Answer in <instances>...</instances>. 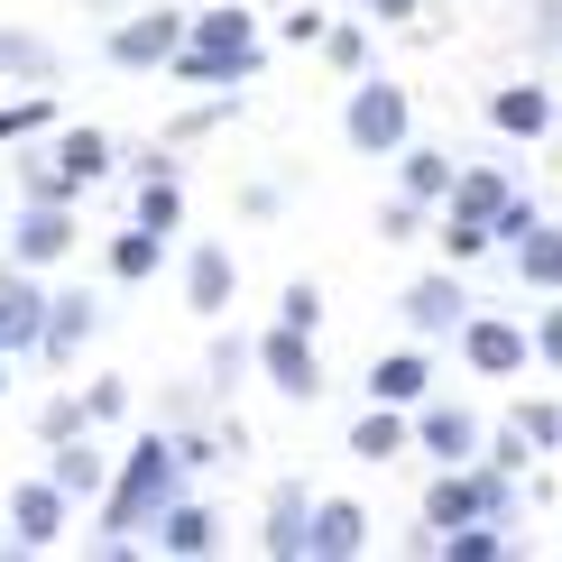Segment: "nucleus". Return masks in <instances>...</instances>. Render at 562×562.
<instances>
[{
	"label": "nucleus",
	"instance_id": "31",
	"mask_svg": "<svg viewBox=\"0 0 562 562\" xmlns=\"http://www.w3.org/2000/svg\"><path fill=\"white\" fill-rule=\"evenodd\" d=\"M314 46H323V65H333V75H369V29H360V19H341V29H323Z\"/></svg>",
	"mask_w": 562,
	"mask_h": 562
},
{
	"label": "nucleus",
	"instance_id": "8",
	"mask_svg": "<svg viewBox=\"0 0 562 562\" xmlns=\"http://www.w3.org/2000/svg\"><path fill=\"white\" fill-rule=\"evenodd\" d=\"M461 360H471L480 369V379H517V369L535 360V333H526V323H507V314H480V304H471V323H461Z\"/></svg>",
	"mask_w": 562,
	"mask_h": 562
},
{
	"label": "nucleus",
	"instance_id": "43",
	"mask_svg": "<svg viewBox=\"0 0 562 562\" xmlns=\"http://www.w3.org/2000/svg\"><path fill=\"white\" fill-rule=\"evenodd\" d=\"M0 379H10V350H0Z\"/></svg>",
	"mask_w": 562,
	"mask_h": 562
},
{
	"label": "nucleus",
	"instance_id": "28",
	"mask_svg": "<svg viewBox=\"0 0 562 562\" xmlns=\"http://www.w3.org/2000/svg\"><path fill=\"white\" fill-rule=\"evenodd\" d=\"M138 222L148 231H184V184H176V167H148V184H138Z\"/></svg>",
	"mask_w": 562,
	"mask_h": 562
},
{
	"label": "nucleus",
	"instance_id": "38",
	"mask_svg": "<svg viewBox=\"0 0 562 562\" xmlns=\"http://www.w3.org/2000/svg\"><path fill=\"white\" fill-rule=\"evenodd\" d=\"M535 19V56H562V0H526Z\"/></svg>",
	"mask_w": 562,
	"mask_h": 562
},
{
	"label": "nucleus",
	"instance_id": "41",
	"mask_svg": "<svg viewBox=\"0 0 562 562\" xmlns=\"http://www.w3.org/2000/svg\"><path fill=\"white\" fill-rule=\"evenodd\" d=\"M240 369H249V341H213V379L231 387V379H240Z\"/></svg>",
	"mask_w": 562,
	"mask_h": 562
},
{
	"label": "nucleus",
	"instance_id": "42",
	"mask_svg": "<svg viewBox=\"0 0 562 562\" xmlns=\"http://www.w3.org/2000/svg\"><path fill=\"white\" fill-rule=\"evenodd\" d=\"M360 10H369V19H387V29H396V19H425V0H360Z\"/></svg>",
	"mask_w": 562,
	"mask_h": 562
},
{
	"label": "nucleus",
	"instance_id": "6",
	"mask_svg": "<svg viewBox=\"0 0 562 562\" xmlns=\"http://www.w3.org/2000/svg\"><path fill=\"white\" fill-rule=\"evenodd\" d=\"M396 314H406L415 341H452L461 323H471V286H461V268H434V277H415V286L396 295Z\"/></svg>",
	"mask_w": 562,
	"mask_h": 562
},
{
	"label": "nucleus",
	"instance_id": "19",
	"mask_svg": "<svg viewBox=\"0 0 562 562\" xmlns=\"http://www.w3.org/2000/svg\"><path fill=\"white\" fill-rule=\"evenodd\" d=\"M46 480L83 507V498H102V488H111V461L92 452V434H65V442H46Z\"/></svg>",
	"mask_w": 562,
	"mask_h": 562
},
{
	"label": "nucleus",
	"instance_id": "1",
	"mask_svg": "<svg viewBox=\"0 0 562 562\" xmlns=\"http://www.w3.org/2000/svg\"><path fill=\"white\" fill-rule=\"evenodd\" d=\"M268 65V46H259V10H184V46L167 56V75H184V83H213V92H231V83H249Z\"/></svg>",
	"mask_w": 562,
	"mask_h": 562
},
{
	"label": "nucleus",
	"instance_id": "9",
	"mask_svg": "<svg viewBox=\"0 0 562 562\" xmlns=\"http://www.w3.org/2000/svg\"><path fill=\"white\" fill-rule=\"evenodd\" d=\"M176 46H184V10H138V19H121V29L102 37V56L121 65V75H157Z\"/></svg>",
	"mask_w": 562,
	"mask_h": 562
},
{
	"label": "nucleus",
	"instance_id": "15",
	"mask_svg": "<svg viewBox=\"0 0 562 562\" xmlns=\"http://www.w3.org/2000/svg\"><path fill=\"white\" fill-rule=\"evenodd\" d=\"M488 130H498V138H553L562 130V102L535 75L526 83H498V92H488Z\"/></svg>",
	"mask_w": 562,
	"mask_h": 562
},
{
	"label": "nucleus",
	"instance_id": "24",
	"mask_svg": "<svg viewBox=\"0 0 562 562\" xmlns=\"http://www.w3.org/2000/svg\"><path fill=\"white\" fill-rule=\"evenodd\" d=\"M452 157H442V148H415V138H406V148H396V194H415V203H434V213H442V194H452Z\"/></svg>",
	"mask_w": 562,
	"mask_h": 562
},
{
	"label": "nucleus",
	"instance_id": "3",
	"mask_svg": "<svg viewBox=\"0 0 562 562\" xmlns=\"http://www.w3.org/2000/svg\"><path fill=\"white\" fill-rule=\"evenodd\" d=\"M102 176H111V138H102V130H56L29 167H19V184L46 194V203H75V194H92Z\"/></svg>",
	"mask_w": 562,
	"mask_h": 562
},
{
	"label": "nucleus",
	"instance_id": "23",
	"mask_svg": "<svg viewBox=\"0 0 562 562\" xmlns=\"http://www.w3.org/2000/svg\"><path fill=\"white\" fill-rule=\"evenodd\" d=\"M507 249H517V286L562 295V222H535L526 240H507Z\"/></svg>",
	"mask_w": 562,
	"mask_h": 562
},
{
	"label": "nucleus",
	"instance_id": "22",
	"mask_svg": "<svg viewBox=\"0 0 562 562\" xmlns=\"http://www.w3.org/2000/svg\"><path fill=\"white\" fill-rule=\"evenodd\" d=\"M526 535L517 526H498V517H471V526H442L425 553H442V562H498V553H517Z\"/></svg>",
	"mask_w": 562,
	"mask_h": 562
},
{
	"label": "nucleus",
	"instance_id": "37",
	"mask_svg": "<svg viewBox=\"0 0 562 562\" xmlns=\"http://www.w3.org/2000/svg\"><path fill=\"white\" fill-rule=\"evenodd\" d=\"M83 415H92V425H121V415H130V379H92Z\"/></svg>",
	"mask_w": 562,
	"mask_h": 562
},
{
	"label": "nucleus",
	"instance_id": "29",
	"mask_svg": "<svg viewBox=\"0 0 562 562\" xmlns=\"http://www.w3.org/2000/svg\"><path fill=\"white\" fill-rule=\"evenodd\" d=\"M0 75H19V83H56V46L29 37V29H0Z\"/></svg>",
	"mask_w": 562,
	"mask_h": 562
},
{
	"label": "nucleus",
	"instance_id": "25",
	"mask_svg": "<svg viewBox=\"0 0 562 562\" xmlns=\"http://www.w3.org/2000/svg\"><path fill=\"white\" fill-rule=\"evenodd\" d=\"M434 249H442V268H480L488 249H498V231H488L480 213H452V203H442V222H434Z\"/></svg>",
	"mask_w": 562,
	"mask_h": 562
},
{
	"label": "nucleus",
	"instance_id": "11",
	"mask_svg": "<svg viewBox=\"0 0 562 562\" xmlns=\"http://www.w3.org/2000/svg\"><path fill=\"white\" fill-rule=\"evenodd\" d=\"M37 333H46V286H37V268H0V350L10 360H37Z\"/></svg>",
	"mask_w": 562,
	"mask_h": 562
},
{
	"label": "nucleus",
	"instance_id": "5",
	"mask_svg": "<svg viewBox=\"0 0 562 562\" xmlns=\"http://www.w3.org/2000/svg\"><path fill=\"white\" fill-rule=\"evenodd\" d=\"M249 369H259L277 396H295V406H314V396H323V350H314L304 323H268V333L249 341Z\"/></svg>",
	"mask_w": 562,
	"mask_h": 562
},
{
	"label": "nucleus",
	"instance_id": "21",
	"mask_svg": "<svg viewBox=\"0 0 562 562\" xmlns=\"http://www.w3.org/2000/svg\"><path fill=\"white\" fill-rule=\"evenodd\" d=\"M369 396H379V406H425V396H434V360H425V350H387V360H369Z\"/></svg>",
	"mask_w": 562,
	"mask_h": 562
},
{
	"label": "nucleus",
	"instance_id": "32",
	"mask_svg": "<svg viewBox=\"0 0 562 562\" xmlns=\"http://www.w3.org/2000/svg\"><path fill=\"white\" fill-rule=\"evenodd\" d=\"M425 222H434V203H415V194L379 203V240H425Z\"/></svg>",
	"mask_w": 562,
	"mask_h": 562
},
{
	"label": "nucleus",
	"instance_id": "40",
	"mask_svg": "<svg viewBox=\"0 0 562 562\" xmlns=\"http://www.w3.org/2000/svg\"><path fill=\"white\" fill-rule=\"evenodd\" d=\"M535 222H544V213H535V203H526V194H507V213H498V222H488V231H498V240H526V231H535Z\"/></svg>",
	"mask_w": 562,
	"mask_h": 562
},
{
	"label": "nucleus",
	"instance_id": "30",
	"mask_svg": "<svg viewBox=\"0 0 562 562\" xmlns=\"http://www.w3.org/2000/svg\"><path fill=\"white\" fill-rule=\"evenodd\" d=\"M46 130H56V92H19V102H0V148L46 138Z\"/></svg>",
	"mask_w": 562,
	"mask_h": 562
},
{
	"label": "nucleus",
	"instance_id": "36",
	"mask_svg": "<svg viewBox=\"0 0 562 562\" xmlns=\"http://www.w3.org/2000/svg\"><path fill=\"white\" fill-rule=\"evenodd\" d=\"M277 323H304V333L323 323V286H314V277H295V286L277 295Z\"/></svg>",
	"mask_w": 562,
	"mask_h": 562
},
{
	"label": "nucleus",
	"instance_id": "34",
	"mask_svg": "<svg viewBox=\"0 0 562 562\" xmlns=\"http://www.w3.org/2000/svg\"><path fill=\"white\" fill-rule=\"evenodd\" d=\"M517 425H526V442H535V452H562V406H553V396H526V406H517Z\"/></svg>",
	"mask_w": 562,
	"mask_h": 562
},
{
	"label": "nucleus",
	"instance_id": "26",
	"mask_svg": "<svg viewBox=\"0 0 562 562\" xmlns=\"http://www.w3.org/2000/svg\"><path fill=\"white\" fill-rule=\"evenodd\" d=\"M157 268H167V231H148V222H130L121 240H111V277H121V286H148Z\"/></svg>",
	"mask_w": 562,
	"mask_h": 562
},
{
	"label": "nucleus",
	"instance_id": "14",
	"mask_svg": "<svg viewBox=\"0 0 562 562\" xmlns=\"http://www.w3.org/2000/svg\"><path fill=\"white\" fill-rule=\"evenodd\" d=\"M231 295H240V259H231L222 240H194V249H184V304H194L203 323H222Z\"/></svg>",
	"mask_w": 562,
	"mask_h": 562
},
{
	"label": "nucleus",
	"instance_id": "4",
	"mask_svg": "<svg viewBox=\"0 0 562 562\" xmlns=\"http://www.w3.org/2000/svg\"><path fill=\"white\" fill-rule=\"evenodd\" d=\"M341 138L360 157H396L415 138V102H406V83H387V75H360L350 83V102H341Z\"/></svg>",
	"mask_w": 562,
	"mask_h": 562
},
{
	"label": "nucleus",
	"instance_id": "2",
	"mask_svg": "<svg viewBox=\"0 0 562 562\" xmlns=\"http://www.w3.org/2000/svg\"><path fill=\"white\" fill-rule=\"evenodd\" d=\"M167 498H184V452H176V434H138L130 461H111L102 526H111V535H148Z\"/></svg>",
	"mask_w": 562,
	"mask_h": 562
},
{
	"label": "nucleus",
	"instance_id": "39",
	"mask_svg": "<svg viewBox=\"0 0 562 562\" xmlns=\"http://www.w3.org/2000/svg\"><path fill=\"white\" fill-rule=\"evenodd\" d=\"M535 360H544V369H562V295L544 304V314H535Z\"/></svg>",
	"mask_w": 562,
	"mask_h": 562
},
{
	"label": "nucleus",
	"instance_id": "18",
	"mask_svg": "<svg viewBox=\"0 0 562 562\" xmlns=\"http://www.w3.org/2000/svg\"><path fill=\"white\" fill-rule=\"evenodd\" d=\"M304 517H314L304 480H277V488H268V517H259V553H277V562H304Z\"/></svg>",
	"mask_w": 562,
	"mask_h": 562
},
{
	"label": "nucleus",
	"instance_id": "13",
	"mask_svg": "<svg viewBox=\"0 0 562 562\" xmlns=\"http://www.w3.org/2000/svg\"><path fill=\"white\" fill-rule=\"evenodd\" d=\"M369 553V507L360 498H314L304 517V562H360Z\"/></svg>",
	"mask_w": 562,
	"mask_h": 562
},
{
	"label": "nucleus",
	"instance_id": "7",
	"mask_svg": "<svg viewBox=\"0 0 562 562\" xmlns=\"http://www.w3.org/2000/svg\"><path fill=\"white\" fill-rule=\"evenodd\" d=\"M75 240H83L75 203H46V194H29V203H19V222H10V259L19 268H56Z\"/></svg>",
	"mask_w": 562,
	"mask_h": 562
},
{
	"label": "nucleus",
	"instance_id": "16",
	"mask_svg": "<svg viewBox=\"0 0 562 562\" xmlns=\"http://www.w3.org/2000/svg\"><path fill=\"white\" fill-rule=\"evenodd\" d=\"M148 535H157V553H176V562H203V553H222V517H213V507H194V498H167Z\"/></svg>",
	"mask_w": 562,
	"mask_h": 562
},
{
	"label": "nucleus",
	"instance_id": "10",
	"mask_svg": "<svg viewBox=\"0 0 562 562\" xmlns=\"http://www.w3.org/2000/svg\"><path fill=\"white\" fill-rule=\"evenodd\" d=\"M480 442H488V425L461 396H425V406H415V452L425 461H480Z\"/></svg>",
	"mask_w": 562,
	"mask_h": 562
},
{
	"label": "nucleus",
	"instance_id": "17",
	"mask_svg": "<svg viewBox=\"0 0 562 562\" xmlns=\"http://www.w3.org/2000/svg\"><path fill=\"white\" fill-rule=\"evenodd\" d=\"M92 333H102V304H92V295H46V333H37V360H75V350L92 341Z\"/></svg>",
	"mask_w": 562,
	"mask_h": 562
},
{
	"label": "nucleus",
	"instance_id": "35",
	"mask_svg": "<svg viewBox=\"0 0 562 562\" xmlns=\"http://www.w3.org/2000/svg\"><path fill=\"white\" fill-rule=\"evenodd\" d=\"M37 434H46V442H65V434H92L83 396H46V406H37Z\"/></svg>",
	"mask_w": 562,
	"mask_h": 562
},
{
	"label": "nucleus",
	"instance_id": "27",
	"mask_svg": "<svg viewBox=\"0 0 562 562\" xmlns=\"http://www.w3.org/2000/svg\"><path fill=\"white\" fill-rule=\"evenodd\" d=\"M507 194H517V184H507L498 167H461L442 203H452V213H480V222H498V213H507Z\"/></svg>",
	"mask_w": 562,
	"mask_h": 562
},
{
	"label": "nucleus",
	"instance_id": "12",
	"mask_svg": "<svg viewBox=\"0 0 562 562\" xmlns=\"http://www.w3.org/2000/svg\"><path fill=\"white\" fill-rule=\"evenodd\" d=\"M65 517H75V498H65V488L46 480V471L10 488V544H19V553H46V544L65 535Z\"/></svg>",
	"mask_w": 562,
	"mask_h": 562
},
{
	"label": "nucleus",
	"instance_id": "20",
	"mask_svg": "<svg viewBox=\"0 0 562 562\" xmlns=\"http://www.w3.org/2000/svg\"><path fill=\"white\" fill-rule=\"evenodd\" d=\"M396 452H415V406H379L369 396V415L350 425V461H396Z\"/></svg>",
	"mask_w": 562,
	"mask_h": 562
},
{
	"label": "nucleus",
	"instance_id": "33",
	"mask_svg": "<svg viewBox=\"0 0 562 562\" xmlns=\"http://www.w3.org/2000/svg\"><path fill=\"white\" fill-rule=\"evenodd\" d=\"M480 461H498V471H517V480H526V461H544V452L526 442V425H498V434L480 442Z\"/></svg>",
	"mask_w": 562,
	"mask_h": 562
}]
</instances>
